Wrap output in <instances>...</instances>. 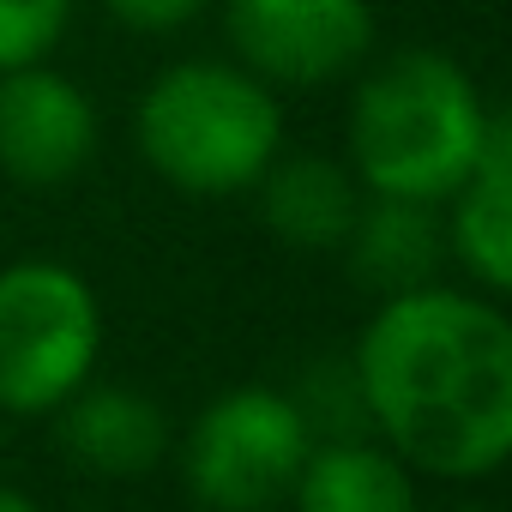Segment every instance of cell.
Here are the masks:
<instances>
[{
	"label": "cell",
	"mask_w": 512,
	"mask_h": 512,
	"mask_svg": "<svg viewBox=\"0 0 512 512\" xmlns=\"http://www.w3.org/2000/svg\"><path fill=\"white\" fill-rule=\"evenodd\" d=\"M488 103L470 73L434 49L380 61L350 103V175L380 199L446 205L482 157Z\"/></svg>",
	"instance_id": "2"
},
{
	"label": "cell",
	"mask_w": 512,
	"mask_h": 512,
	"mask_svg": "<svg viewBox=\"0 0 512 512\" xmlns=\"http://www.w3.org/2000/svg\"><path fill=\"white\" fill-rule=\"evenodd\" d=\"M344 253H350V272L368 290L398 296V290L434 284V272L446 260V223L422 199H380L374 193V199H362V211L344 235Z\"/></svg>",
	"instance_id": "10"
},
{
	"label": "cell",
	"mask_w": 512,
	"mask_h": 512,
	"mask_svg": "<svg viewBox=\"0 0 512 512\" xmlns=\"http://www.w3.org/2000/svg\"><path fill=\"white\" fill-rule=\"evenodd\" d=\"M97 103L55 67L0 73V169L19 187H61L97 157Z\"/></svg>",
	"instance_id": "7"
},
{
	"label": "cell",
	"mask_w": 512,
	"mask_h": 512,
	"mask_svg": "<svg viewBox=\"0 0 512 512\" xmlns=\"http://www.w3.org/2000/svg\"><path fill=\"white\" fill-rule=\"evenodd\" d=\"M103 308L61 260H19L0 272V410L49 416L97 368Z\"/></svg>",
	"instance_id": "4"
},
{
	"label": "cell",
	"mask_w": 512,
	"mask_h": 512,
	"mask_svg": "<svg viewBox=\"0 0 512 512\" xmlns=\"http://www.w3.org/2000/svg\"><path fill=\"white\" fill-rule=\"evenodd\" d=\"M464 512H488V506H464Z\"/></svg>",
	"instance_id": "16"
},
{
	"label": "cell",
	"mask_w": 512,
	"mask_h": 512,
	"mask_svg": "<svg viewBox=\"0 0 512 512\" xmlns=\"http://www.w3.org/2000/svg\"><path fill=\"white\" fill-rule=\"evenodd\" d=\"M241 67L266 85H332L368 61V0H223Z\"/></svg>",
	"instance_id": "6"
},
{
	"label": "cell",
	"mask_w": 512,
	"mask_h": 512,
	"mask_svg": "<svg viewBox=\"0 0 512 512\" xmlns=\"http://www.w3.org/2000/svg\"><path fill=\"white\" fill-rule=\"evenodd\" d=\"M356 392L386 446L446 482L494 476L512 452V320L494 296L416 284L380 296L356 338Z\"/></svg>",
	"instance_id": "1"
},
{
	"label": "cell",
	"mask_w": 512,
	"mask_h": 512,
	"mask_svg": "<svg viewBox=\"0 0 512 512\" xmlns=\"http://www.w3.org/2000/svg\"><path fill=\"white\" fill-rule=\"evenodd\" d=\"M446 247L464 260V272L500 296L512 290V121L494 109L488 133H482V157L464 175V187L452 193V217H446Z\"/></svg>",
	"instance_id": "9"
},
{
	"label": "cell",
	"mask_w": 512,
	"mask_h": 512,
	"mask_svg": "<svg viewBox=\"0 0 512 512\" xmlns=\"http://www.w3.org/2000/svg\"><path fill=\"white\" fill-rule=\"evenodd\" d=\"M253 193H260L266 229L284 235L290 247H344L362 211V181L332 157H272Z\"/></svg>",
	"instance_id": "11"
},
{
	"label": "cell",
	"mask_w": 512,
	"mask_h": 512,
	"mask_svg": "<svg viewBox=\"0 0 512 512\" xmlns=\"http://www.w3.org/2000/svg\"><path fill=\"white\" fill-rule=\"evenodd\" d=\"M73 25V0H0V73L43 61Z\"/></svg>",
	"instance_id": "13"
},
{
	"label": "cell",
	"mask_w": 512,
	"mask_h": 512,
	"mask_svg": "<svg viewBox=\"0 0 512 512\" xmlns=\"http://www.w3.org/2000/svg\"><path fill=\"white\" fill-rule=\"evenodd\" d=\"M109 7V19L115 25H127V31H139V37H163V31H181V25H193L211 0H103Z\"/></svg>",
	"instance_id": "14"
},
{
	"label": "cell",
	"mask_w": 512,
	"mask_h": 512,
	"mask_svg": "<svg viewBox=\"0 0 512 512\" xmlns=\"http://www.w3.org/2000/svg\"><path fill=\"white\" fill-rule=\"evenodd\" d=\"M284 145V109L266 79L223 61H181L139 97L145 163L199 199L247 193Z\"/></svg>",
	"instance_id": "3"
},
{
	"label": "cell",
	"mask_w": 512,
	"mask_h": 512,
	"mask_svg": "<svg viewBox=\"0 0 512 512\" xmlns=\"http://www.w3.org/2000/svg\"><path fill=\"white\" fill-rule=\"evenodd\" d=\"M0 512H43L31 494H19V488H0Z\"/></svg>",
	"instance_id": "15"
},
{
	"label": "cell",
	"mask_w": 512,
	"mask_h": 512,
	"mask_svg": "<svg viewBox=\"0 0 512 512\" xmlns=\"http://www.w3.org/2000/svg\"><path fill=\"white\" fill-rule=\"evenodd\" d=\"M308 452H314V428L290 392L235 386L193 416L181 470L193 500L211 512H266L290 500Z\"/></svg>",
	"instance_id": "5"
},
{
	"label": "cell",
	"mask_w": 512,
	"mask_h": 512,
	"mask_svg": "<svg viewBox=\"0 0 512 512\" xmlns=\"http://www.w3.org/2000/svg\"><path fill=\"white\" fill-rule=\"evenodd\" d=\"M290 500L296 512H422L410 464L392 446H374L362 434L314 440Z\"/></svg>",
	"instance_id": "12"
},
{
	"label": "cell",
	"mask_w": 512,
	"mask_h": 512,
	"mask_svg": "<svg viewBox=\"0 0 512 512\" xmlns=\"http://www.w3.org/2000/svg\"><path fill=\"white\" fill-rule=\"evenodd\" d=\"M55 416H61L55 422L61 452L73 464H85L91 476H145L169 452L163 410L133 386H91L85 380Z\"/></svg>",
	"instance_id": "8"
}]
</instances>
